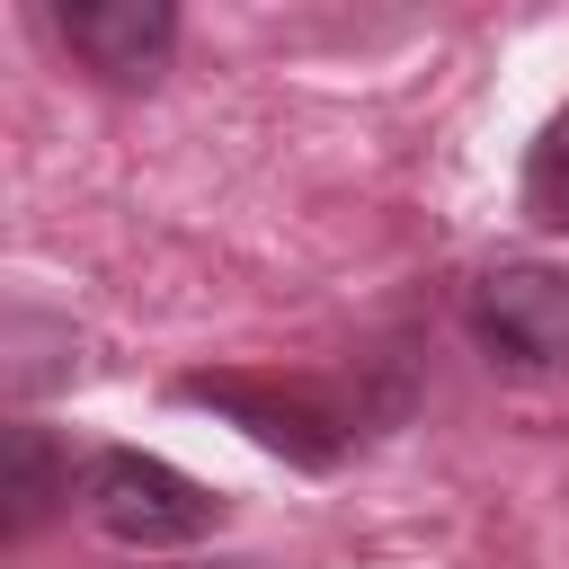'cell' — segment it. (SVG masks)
Listing matches in <instances>:
<instances>
[{
    "label": "cell",
    "instance_id": "5",
    "mask_svg": "<svg viewBox=\"0 0 569 569\" xmlns=\"http://www.w3.org/2000/svg\"><path fill=\"white\" fill-rule=\"evenodd\" d=\"M0 498H9V533H27L53 498H80V471H71V453H53V436L44 427H9L0 436Z\"/></svg>",
    "mask_w": 569,
    "mask_h": 569
},
{
    "label": "cell",
    "instance_id": "3",
    "mask_svg": "<svg viewBox=\"0 0 569 569\" xmlns=\"http://www.w3.org/2000/svg\"><path fill=\"white\" fill-rule=\"evenodd\" d=\"M53 27H62V44H71L98 80H116V89L151 80V71L169 62V44H178V9H169V0H62Z\"/></svg>",
    "mask_w": 569,
    "mask_h": 569
},
{
    "label": "cell",
    "instance_id": "2",
    "mask_svg": "<svg viewBox=\"0 0 569 569\" xmlns=\"http://www.w3.org/2000/svg\"><path fill=\"white\" fill-rule=\"evenodd\" d=\"M471 338L507 373H560L569 365V267L551 258H498L471 284Z\"/></svg>",
    "mask_w": 569,
    "mask_h": 569
},
{
    "label": "cell",
    "instance_id": "6",
    "mask_svg": "<svg viewBox=\"0 0 569 569\" xmlns=\"http://www.w3.org/2000/svg\"><path fill=\"white\" fill-rule=\"evenodd\" d=\"M525 213H533L542 231H569V107L542 124V142H533V160H525Z\"/></svg>",
    "mask_w": 569,
    "mask_h": 569
},
{
    "label": "cell",
    "instance_id": "4",
    "mask_svg": "<svg viewBox=\"0 0 569 569\" xmlns=\"http://www.w3.org/2000/svg\"><path fill=\"white\" fill-rule=\"evenodd\" d=\"M178 391H187V400H213V409H231V418H240V427H249L267 453H293L302 471L338 462V445H329V436H311L320 418H302L293 400H267V391H258V382H240V373H187Z\"/></svg>",
    "mask_w": 569,
    "mask_h": 569
},
{
    "label": "cell",
    "instance_id": "1",
    "mask_svg": "<svg viewBox=\"0 0 569 569\" xmlns=\"http://www.w3.org/2000/svg\"><path fill=\"white\" fill-rule=\"evenodd\" d=\"M80 516L124 551H187L222 525V498L204 480H187L178 462H160V453L107 445V453L80 462Z\"/></svg>",
    "mask_w": 569,
    "mask_h": 569
}]
</instances>
